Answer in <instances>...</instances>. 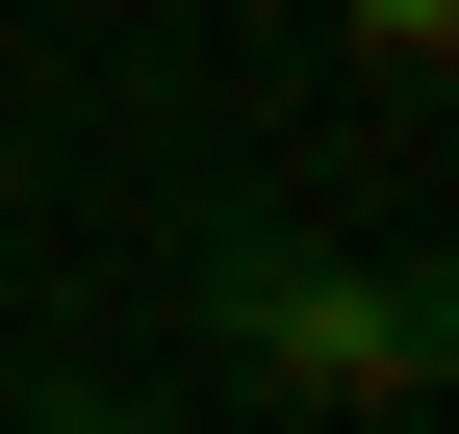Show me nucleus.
<instances>
[{
	"mask_svg": "<svg viewBox=\"0 0 459 434\" xmlns=\"http://www.w3.org/2000/svg\"><path fill=\"white\" fill-rule=\"evenodd\" d=\"M0 434H128V409H102V384H51V409H0Z\"/></svg>",
	"mask_w": 459,
	"mask_h": 434,
	"instance_id": "obj_3",
	"label": "nucleus"
},
{
	"mask_svg": "<svg viewBox=\"0 0 459 434\" xmlns=\"http://www.w3.org/2000/svg\"><path fill=\"white\" fill-rule=\"evenodd\" d=\"M332 51H358V77L409 102V77H459V0H332Z\"/></svg>",
	"mask_w": 459,
	"mask_h": 434,
	"instance_id": "obj_2",
	"label": "nucleus"
},
{
	"mask_svg": "<svg viewBox=\"0 0 459 434\" xmlns=\"http://www.w3.org/2000/svg\"><path fill=\"white\" fill-rule=\"evenodd\" d=\"M179 307H204V358L255 409H332V434L434 409V358H459V307L409 282V256H307L281 204H204V230H179Z\"/></svg>",
	"mask_w": 459,
	"mask_h": 434,
	"instance_id": "obj_1",
	"label": "nucleus"
}]
</instances>
